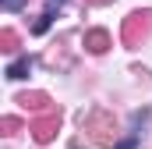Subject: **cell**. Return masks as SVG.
Masks as SVG:
<instances>
[{
  "label": "cell",
  "mask_w": 152,
  "mask_h": 149,
  "mask_svg": "<svg viewBox=\"0 0 152 149\" xmlns=\"http://www.w3.org/2000/svg\"><path fill=\"white\" fill-rule=\"evenodd\" d=\"M57 4H64V0H57Z\"/></svg>",
  "instance_id": "cell-6"
},
{
  "label": "cell",
  "mask_w": 152,
  "mask_h": 149,
  "mask_svg": "<svg viewBox=\"0 0 152 149\" xmlns=\"http://www.w3.org/2000/svg\"><path fill=\"white\" fill-rule=\"evenodd\" d=\"M88 50L103 53V50H106V36H103V32H92V36H88Z\"/></svg>",
  "instance_id": "cell-3"
},
{
  "label": "cell",
  "mask_w": 152,
  "mask_h": 149,
  "mask_svg": "<svg viewBox=\"0 0 152 149\" xmlns=\"http://www.w3.org/2000/svg\"><path fill=\"white\" fill-rule=\"evenodd\" d=\"M32 71V57H18V60H14V64H7V78H11V82H18V78H25V74Z\"/></svg>",
  "instance_id": "cell-1"
},
{
  "label": "cell",
  "mask_w": 152,
  "mask_h": 149,
  "mask_svg": "<svg viewBox=\"0 0 152 149\" xmlns=\"http://www.w3.org/2000/svg\"><path fill=\"white\" fill-rule=\"evenodd\" d=\"M134 139H138V131H134V135H131L127 142H120V146H117V149H134Z\"/></svg>",
  "instance_id": "cell-5"
},
{
  "label": "cell",
  "mask_w": 152,
  "mask_h": 149,
  "mask_svg": "<svg viewBox=\"0 0 152 149\" xmlns=\"http://www.w3.org/2000/svg\"><path fill=\"white\" fill-rule=\"evenodd\" d=\"M53 14H57V0H53V4H50V7H46L42 14H39V21L32 25V32H36V36H42V32H46V29L53 25Z\"/></svg>",
  "instance_id": "cell-2"
},
{
  "label": "cell",
  "mask_w": 152,
  "mask_h": 149,
  "mask_svg": "<svg viewBox=\"0 0 152 149\" xmlns=\"http://www.w3.org/2000/svg\"><path fill=\"white\" fill-rule=\"evenodd\" d=\"M0 4H4V7H7V11H18V7H21V4H25V0H0Z\"/></svg>",
  "instance_id": "cell-4"
}]
</instances>
